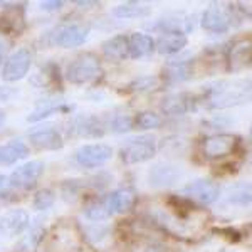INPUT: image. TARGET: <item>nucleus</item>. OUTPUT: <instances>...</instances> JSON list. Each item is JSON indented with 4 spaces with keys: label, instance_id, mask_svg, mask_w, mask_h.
Returning a JSON list of instances; mask_svg holds the SVG:
<instances>
[{
    "label": "nucleus",
    "instance_id": "nucleus-24",
    "mask_svg": "<svg viewBox=\"0 0 252 252\" xmlns=\"http://www.w3.org/2000/svg\"><path fill=\"white\" fill-rule=\"evenodd\" d=\"M103 56L108 61L113 63H120L128 58V37L126 35H115V37L108 39L103 42Z\"/></svg>",
    "mask_w": 252,
    "mask_h": 252
},
{
    "label": "nucleus",
    "instance_id": "nucleus-22",
    "mask_svg": "<svg viewBox=\"0 0 252 252\" xmlns=\"http://www.w3.org/2000/svg\"><path fill=\"white\" fill-rule=\"evenodd\" d=\"M189 44V37L184 34H161L155 42V51L161 56H173L184 51Z\"/></svg>",
    "mask_w": 252,
    "mask_h": 252
},
{
    "label": "nucleus",
    "instance_id": "nucleus-25",
    "mask_svg": "<svg viewBox=\"0 0 252 252\" xmlns=\"http://www.w3.org/2000/svg\"><path fill=\"white\" fill-rule=\"evenodd\" d=\"M152 14V5L141 2H125L113 9V15L118 19H143Z\"/></svg>",
    "mask_w": 252,
    "mask_h": 252
},
{
    "label": "nucleus",
    "instance_id": "nucleus-19",
    "mask_svg": "<svg viewBox=\"0 0 252 252\" xmlns=\"http://www.w3.org/2000/svg\"><path fill=\"white\" fill-rule=\"evenodd\" d=\"M71 109L72 106H64V103L59 97H44V99H39L37 103H35L34 109H32L29 113V116H27V121H29V123H37V121L46 120L52 113L71 111Z\"/></svg>",
    "mask_w": 252,
    "mask_h": 252
},
{
    "label": "nucleus",
    "instance_id": "nucleus-1",
    "mask_svg": "<svg viewBox=\"0 0 252 252\" xmlns=\"http://www.w3.org/2000/svg\"><path fill=\"white\" fill-rule=\"evenodd\" d=\"M209 108L223 109L237 104L247 103L249 99V86L246 83H229V81H219V83L209 84L205 89Z\"/></svg>",
    "mask_w": 252,
    "mask_h": 252
},
{
    "label": "nucleus",
    "instance_id": "nucleus-21",
    "mask_svg": "<svg viewBox=\"0 0 252 252\" xmlns=\"http://www.w3.org/2000/svg\"><path fill=\"white\" fill-rule=\"evenodd\" d=\"M29 155V146L20 140H12L0 145V166H9Z\"/></svg>",
    "mask_w": 252,
    "mask_h": 252
},
{
    "label": "nucleus",
    "instance_id": "nucleus-36",
    "mask_svg": "<svg viewBox=\"0 0 252 252\" xmlns=\"http://www.w3.org/2000/svg\"><path fill=\"white\" fill-rule=\"evenodd\" d=\"M10 49V40L7 39V35L0 34V56H3Z\"/></svg>",
    "mask_w": 252,
    "mask_h": 252
},
{
    "label": "nucleus",
    "instance_id": "nucleus-16",
    "mask_svg": "<svg viewBox=\"0 0 252 252\" xmlns=\"http://www.w3.org/2000/svg\"><path fill=\"white\" fill-rule=\"evenodd\" d=\"M150 29L158 31L161 34H184L193 31V20L187 15H170V17L157 20V24L150 26Z\"/></svg>",
    "mask_w": 252,
    "mask_h": 252
},
{
    "label": "nucleus",
    "instance_id": "nucleus-34",
    "mask_svg": "<svg viewBox=\"0 0 252 252\" xmlns=\"http://www.w3.org/2000/svg\"><path fill=\"white\" fill-rule=\"evenodd\" d=\"M64 5V2H61V0H46V2H40V9L42 10H59L61 7Z\"/></svg>",
    "mask_w": 252,
    "mask_h": 252
},
{
    "label": "nucleus",
    "instance_id": "nucleus-15",
    "mask_svg": "<svg viewBox=\"0 0 252 252\" xmlns=\"http://www.w3.org/2000/svg\"><path fill=\"white\" fill-rule=\"evenodd\" d=\"M29 141L37 150H46V152H54V150H61L64 146L63 135L52 126H46V128L32 131Z\"/></svg>",
    "mask_w": 252,
    "mask_h": 252
},
{
    "label": "nucleus",
    "instance_id": "nucleus-2",
    "mask_svg": "<svg viewBox=\"0 0 252 252\" xmlns=\"http://www.w3.org/2000/svg\"><path fill=\"white\" fill-rule=\"evenodd\" d=\"M103 74V67H101L99 59L91 52L78 56L66 69V79L71 84H89L96 81Z\"/></svg>",
    "mask_w": 252,
    "mask_h": 252
},
{
    "label": "nucleus",
    "instance_id": "nucleus-14",
    "mask_svg": "<svg viewBox=\"0 0 252 252\" xmlns=\"http://www.w3.org/2000/svg\"><path fill=\"white\" fill-rule=\"evenodd\" d=\"M197 99L189 94V93H177V94H168L163 97L160 104L161 113L166 116H184L185 113L193 111Z\"/></svg>",
    "mask_w": 252,
    "mask_h": 252
},
{
    "label": "nucleus",
    "instance_id": "nucleus-28",
    "mask_svg": "<svg viewBox=\"0 0 252 252\" xmlns=\"http://www.w3.org/2000/svg\"><path fill=\"white\" fill-rule=\"evenodd\" d=\"M161 79L158 76H140V78L133 79L131 83L126 86L128 93H146V91H153L160 86Z\"/></svg>",
    "mask_w": 252,
    "mask_h": 252
},
{
    "label": "nucleus",
    "instance_id": "nucleus-6",
    "mask_svg": "<svg viewBox=\"0 0 252 252\" xmlns=\"http://www.w3.org/2000/svg\"><path fill=\"white\" fill-rule=\"evenodd\" d=\"M202 27L214 34H225L230 31L234 24V7H223V5H210L200 20Z\"/></svg>",
    "mask_w": 252,
    "mask_h": 252
},
{
    "label": "nucleus",
    "instance_id": "nucleus-23",
    "mask_svg": "<svg viewBox=\"0 0 252 252\" xmlns=\"http://www.w3.org/2000/svg\"><path fill=\"white\" fill-rule=\"evenodd\" d=\"M251 64V42L247 40H239L235 42L229 54V69L234 72L244 71Z\"/></svg>",
    "mask_w": 252,
    "mask_h": 252
},
{
    "label": "nucleus",
    "instance_id": "nucleus-9",
    "mask_svg": "<svg viewBox=\"0 0 252 252\" xmlns=\"http://www.w3.org/2000/svg\"><path fill=\"white\" fill-rule=\"evenodd\" d=\"M239 143V138L230 133H217L209 138H205L204 145H202V152L204 157L209 160H217V158H223L232 155L235 146Z\"/></svg>",
    "mask_w": 252,
    "mask_h": 252
},
{
    "label": "nucleus",
    "instance_id": "nucleus-29",
    "mask_svg": "<svg viewBox=\"0 0 252 252\" xmlns=\"http://www.w3.org/2000/svg\"><path fill=\"white\" fill-rule=\"evenodd\" d=\"M161 125L160 115L153 111H141L133 118V126L135 129H155Z\"/></svg>",
    "mask_w": 252,
    "mask_h": 252
},
{
    "label": "nucleus",
    "instance_id": "nucleus-37",
    "mask_svg": "<svg viewBox=\"0 0 252 252\" xmlns=\"http://www.w3.org/2000/svg\"><path fill=\"white\" fill-rule=\"evenodd\" d=\"M76 5H79V7H89V5L97 7L99 3H97V2H88V0H86V2H83V0H78V2H76Z\"/></svg>",
    "mask_w": 252,
    "mask_h": 252
},
{
    "label": "nucleus",
    "instance_id": "nucleus-12",
    "mask_svg": "<svg viewBox=\"0 0 252 252\" xmlns=\"http://www.w3.org/2000/svg\"><path fill=\"white\" fill-rule=\"evenodd\" d=\"M31 217L27 210L12 209L3 215H0V235L2 237H17L29 227Z\"/></svg>",
    "mask_w": 252,
    "mask_h": 252
},
{
    "label": "nucleus",
    "instance_id": "nucleus-31",
    "mask_svg": "<svg viewBox=\"0 0 252 252\" xmlns=\"http://www.w3.org/2000/svg\"><path fill=\"white\" fill-rule=\"evenodd\" d=\"M54 202H56L54 192L49 190V189H44V190H39V192L34 195L32 205H34L35 210H47L54 205Z\"/></svg>",
    "mask_w": 252,
    "mask_h": 252
},
{
    "label": "nucleus",
    "instance_id": "nucleus-35",
    "mask_svg": "<svg viewBox=\"0 0 252 252\" xmlns=\"http://www.w3.org/2000/svg\"><path fill=\"white\" fill-rule=\"evenodd\" d=\"M138 252H168V251L163 246H160V244H148V246L141 247Z\"/></svg>",
    "mask_w": 252,
    "mask_h": 252
},
{
    "label": "nucleus",
    "instance_id": "nucleus-3",
    "mask_svg": "<svg viewBox=\"0 0 252 252\" xmlns=\"http://www.w3.org/2000/svg\"><path fill=\"white\" fill-rule=\"evenodd\" d=\"M157 140L152 135H143L136 138H129L126 143L121 146L120 155L121 160L126 165L143 163V161L152 160L157 155Z\"/></svg>",
    "mask_w": 252,
    "mask_h": 252
},
{
    "label": "nucleus",
    "instance_id": "nucleus-30",
    "mask_svg": "<svg viewBox=\"0 0 252 252\" xmlns=\"http://www.w3.org/2000/svg\"><path fill=\"white\" fill-rule=\"evenodd\" d=\"M109 128L115 133H128L131 129H135L133 126V116L128 113H116L113 115L111 121H109Z\"/></svg>",
    "mask_w": 252,
    "mask_h": 252
},
{
    "label": "nucleus",
    "instance_id": "nucleus-33",
    "mask_svg": "<svg viewBox=\"0 0 252 252\" xmlns=\"http://www.w3.org/2000/svg\"><path fill=\"white\" fill-rule=\"evenodd\" d=\"M14 189L10 187L9 175H0V200H15Z\"/></svg>",
    "mask_w": 252,
    "mask_h": 252
},
{
    "label": "nucleus",
    "instance_id": "nucleus-32",
    "mask_svg": "<svg viewBox=\"0 0 252 252\" xmlns=\"http://www.w3.org/2000/svg\"><path fill=\"white\" fill-rule=\"evenodd\" d=\"M230 202L239 204L242 207L249 205L251 204V187H249V184H242V185L235 187L232 192H230Z\"/></svg>",
    "mask_w": 252,
    "mask_h": 252
},
{
    "label": "nucleus",
    "instance_id": "nucleus-17",
    "mask_svg": "<svg viewBox=\"0 0 252 252\" xmlns=\"http://www.w3.org/2000/svg\"><path fill=\"white\" fill-rule=\"evenodd\" d=\"M104 204H106L111 215L125 214L136 204V193L131 189H118L104 197Z\"/></svg>",
    "mask_w": 252,
    "mask_h": 252
},
{
    "label": "nucleus",
    "instance_id": "nucleus-26",
    "mask_svg": "<svg viewBox=\"0 0 252 252\" xmlns=\"http://www.w3.org/2000/svg\"><path fill=\"white\" fill-rule=\"evenodd\" d=\"M86 239L94 247H106L111 241V229L103 222H94L93 225L86 227Z\"/></svg>",
    "mask_w": 252,
    "mask_h": 252
},
{
    "label": "nucleus",
    "instance_id": "nucleus-8",
    "mask_svg": "<svg viewBox=\"0 0 252 252\" xmlns=\"http://www.w3.org/2000/svg\"><path fill=\"white\" fill-rule=\"evenodd\" d=\"M113 157V148L104 143L83 145L76 152V161L83 168H97L108 163Z\"/></svg>",
    "mask_w": 252,
    "mask_h": 252
},
{
    "label": "nucleus",
    "instance_id": "nucleus-38",
    "mask_svg": "<svg viewBox=\"0 0 252 252\" xmlns=\"http://www.w3.org/2000/svg\"><path fill=\"white\" fill-rule=\"evenodd\" d=\"M3 121H5V111H3V109H0V125H2Z\"/></svg>",
    "mask_w": 252,
    "mask_h": 252
},
{
    "label": "nucleus",
    "instance_id": "nucleus-13",
    "mask_svg": "<svg viewBox=\"0 0 252 252\" xmlns=\"http://www.w3.org/2000/svg\"><path fill=\"white\" fill-rule=\"evenodd\" d=\"M182 177V172L177 165L173 163H155L152 168L148 170V184L153 189H166L172 187L178 182V178Z\"/></svg>",
    "mask_w": 252,
    "mask_h": 252
},
{
    "label": "nucleus",
    "instance_id": "nucleus-5",
    "mask_svg": "<svg viewBox=\"0 0 252 252\" xmlns=\"http://www.w3.org/2000/svg\"><path fill=\"white\" fill-rule=\"evenodd\" d=\"M52 35V44L63 49L79 47L86 42L89 35V26L84 22H67L59 26Z\"/></svg>",
    "mask_w": 252,
    "mask_h": 252
},
{
    "label": "nucleus",
    "instance_id": "nucleus-7",
    "mask_svg": "<svg viewBox=\"0 0 252 252\" xmlns=\"http://www.w3.org/2000/svg\"><path fill=\"white\" fill-rule=\"evenodd\" d=\"M32 64V52L26 47H20L15 52H12L5 59L2 67V78L7 83H15L26 78Z\"/></svg>",
    "mask_w": 252,
    "mask_h": 252
},
{
    "label": "nucleus",
    "instance_id": "nucleus-27",
    "mask_svg": "<svg viewBox=\"0 0 252 252\" xmlns=\"http://www.w3.org/2000/svg\"><path fill=\"white\" fill-rule=\"evenodd\" d=\"M84 215L91 222H104L111 217V212H109L106 204H104V198H97V200L89 202L84 207Z\"/></svg>",
    "mask_w": 252,
    "mask_h": 252
},
{
    "label": "nucleus",
    "instance_id": "nucleus-20",
    "mask_svg": "<svg viewBox=\"0 0 252 252\" xmlns=\"http://www.w3.org/2000/svg\"><path fill=\"white\" fill-rule=\"evenodd\" d=\"M155 40L145 32H135L128 37V56L131 59H143L153 54Z\"/></svg>",
    "mask_w": 252,
    "mask_h": 252
},
{
    "label": "nucleus",
    "instance_id": "nucleus-18",
    "mask_svg": "<svg viewBox=\"0 0 252 252\" xmlns=\"http://www.w3.org/2000/svg\"><path fill=\"white\" fill-rule=\"evenodd\" d=\"M193 78V64L187 59H173L166 63L163 67V81L170 84L184 83V81Z\"/></svg>",
    "mask_w": 252,
    "mask_h": 252
},
{
    "label": "nucleus",
    "instance_id": "nucleus-10",
    "mask_svg": "<svg viewBox=\"0 0 252 252\" xmlns=\"http://www.w3.org/2000/svg\"><path fill=\"white\" fill-rule=\"evenodd\" d=\"M106 133V125L96 115H78L71 120L69 135L79 138H101Z\"/></svg>",
    "mask_w": 252,
    "mask_h": 252
},
{
    "label": "nucleus",
    "instance_id": "nucleus-4",
    "mask_svg": "<svg viewBox=\"0 0 252 252\" xmlns=\"http://www.w3.org/2000/svg\"><path fill=\"white\" fill-rule=\"evenodd\" d=\"M44 170H46V165L40 160H32L20 165L9 175L10 187L14 189L15 193L29 192L37 185V180L42 177Z\"/></svg>",
    "mask_w": 252,
    "mask_h": 252
},
{
    "label": "nucleus",
    "instance_id": "nucleus-39",
    "mask_svg": "<svg viewBox=\"0 0 252 252\" xmlns=\"http://www.w3.org/2000/svg\"><path fill=\"white\" fill-rule=\"evenodd\" d=\"M0 204H2V200H0Z\"/></svg>",
    "mask_w": 252,
    "mask_h": 252
},
{
    "label": "nucleus",
    "instance_id": "nucleus-11",
    "mask_svg": "<svg viewBox=\"0 0 252 252\" xmlns=\"http://www.w3.org/2000/svg\"><path fill=\"white\" fill-rule=\"evenodd\" d=\"M182 193L190 200H197L204 205L214 204L220 195V187L215 184L214 180H205V178H198L190 184H187L182 190Z\"/></svg>",
    "mask_w": 252,
    "mask_h": 252
}]
</instances>
